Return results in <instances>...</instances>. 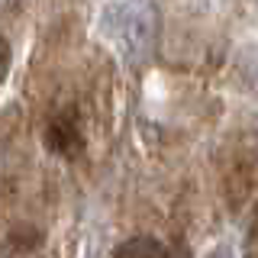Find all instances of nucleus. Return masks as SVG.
Segmentation results:
<instances>
[{
  "label": "nucleus",
  "instance_id": "nucleus-1",
  "mask_svg": "<svg viewBox=\"0 0 258 258\" xmlns=\"http://www.w3.org/2000/svg\"><path fill=\"white\" fill-rule=\"evenodd\" d=\"M45 142H48V149H52L55 155H64V158L78 155L81 145H84V139H81V129H78V123L71 116L52 119V126H48V133H45Z\"/></svg>",
  "mask_w": 258,
  "mask_h": 258
},
{
  "label": "nucleus",
  "instance_id": "nucleus-2",
  "mask_svg": "<svg viewBox=\"0 0 258 258\" xmlns=\"http://www.w3.org/2000/svg\"><path fill=\"white\" fill-rule=\"evenodd\" d=\"M113 258H168V248L152 236H133L123 245H116Z\"/></svg>",
  "mask_w": 258,
  "mask_h": 258
},
{
  "label": "nucleus",
  "instance_id": "nucleus-3",
  "mask_svg": "<svg viewBox=\"0 0 258 258\" xmlns=\"http://www.w3.org/2000/svg\"><path fill=\"white\" fill-rule=\"evenodd\" d=\"M7 71H10V42L0 36V84H4Z\"/></svg>",
  "mask_w": 258,
  "mask_h": 258
},
{
  "label": "nucleus",
  "instance_id": "nucleus-4",
  "mask_svg": "<svg viewBox=\"0 0 258 258\" xmlns=\"http://www.w3.org/2000/svg\"><path fill=\"white\" fill-rule=\"evenodd\" d=\"M248 258H258V213L248 226Z\"/></svg>",
  "mask_w": 258,
  "mask_h": 258
},
{
  "label": "nucleus",
  "instance_id": "nucleus-5",
  "mask_svg": "<svg viewBox=\"0 0 258 258\" xmlns=\"http://www.w3.org/2000/svg\"><path fill=\"white\" fill-rule=\"evenodd\" d=\"M207 258H232V255H229V248H216V252H210Z\"/></svg>",
  "mask_w": 258,
  "mask_h": 258
}]
</instances>
